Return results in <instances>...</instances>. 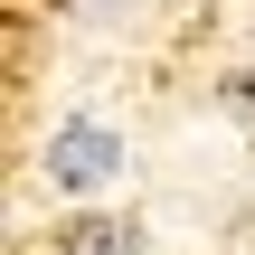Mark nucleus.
Returning <instances> with one entry per match:
<instances>
[{
  "label": "nucleus",
  "mask_w": 255,
  "mask_h": 255,
  "mask_svg": "<svg viewBox=\"0 0 255 255\" xmlns=\"http://www.w3.org/2000/svg\"><path fill=\"white\" fill-rule=\"evenodd\" d=\"M47 180L76 189V199H85V189H114V180H123V132L95 123V114H66V123L47 132Z\"/></svg>",
  "instance_id": "f257e3e1"
},
{
  "label": "nucleus",
  "mask_w": 255,
  "mask_h": 255,
  "mask_svg": "<svg viewBox=\"0 0 255 255\" xmlns=\"http://www.w3.org/2000/svg\"><path fill=\"white\" fill-rule=\"evenodd\" d=\"M57 255H142V227L132 218H66Z\"/></svg>",
  "instance_id": "f03ea898"
},
{
  "label": "nucleus",
  "mask_w": 255,
  "mask_h": 255,
  "mask_svg": "<svg viewBox=\"0 0 255 255\" xmlns=\"http://www.w3.org/2000/svg\"><path fill=\"white\" fill-rule=\"evenodd\" d=\"M227 104H237V114H255V76H237V85H227Z\"/></svg>",
  "instance_id": "7ed1b4c3"
}]
</instances>
